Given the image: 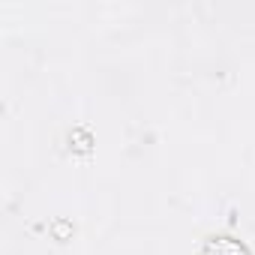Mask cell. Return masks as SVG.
<instances>
[{
  "label": "cell",
  "instance_id": "obj_1",
  "mask_svg": "<svg viewBox=\"0 0 255 255\" xmlns=\"http://www.w3.org/2000/svg\"><path fill=\"white\" fill-rule=\"evenodd\" d=\"M204 255H249L243 243L231 240V237H210L204 243Z\"/></svg>",
  "mask_w": 255,
  "mask_h": 255
}]
</instances>
